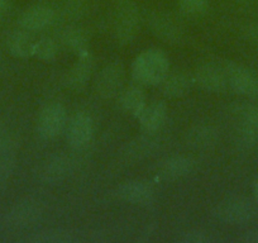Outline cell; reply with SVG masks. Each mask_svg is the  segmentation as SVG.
Returning <instances> with one entry per match:
<instances>
[{
  "mask_svg": "<svg viewBox=\"0 0 258 243\" xmlns=\"http://www.w3.org/2000/svg\"><path fill=\"white\" fill-rule=\"evenodd\" d=\"M121 200L133 205H148L155 199L152 187L145 181H126L118 189Z\"/></svg>",
  "mask_w": 258,
  "mask_h": 243,
  "instance_id": "obj_12",
  "label": "cell"
},
{
  "mask_svg": "<svg viewBox=\"0 0 258 243\" xmlns=\"http://www.w3.org/2000/svg\"><path fill=\"white\" fill-rule=\"evenodd\" d=\"M235 115L238 118L235 142L242 148L254 147L258 143V105L243 104L237 106Z\"/></svg>",
  "mask_w": 258,
  "mask_h": 243,
  "instance_id": "obj_3",
  "label": "cell"
},
{
  "mask_svg": "<svg viewBox=\"0 0 258 243\" xmlns=\"http://www.w3.org/2000/svg\"><path fill=\"white\" fill-rule=\"evenodd\" d=\"M223 66L227 74L228 88L230 91L247 98H257L258 76L254 73L233 61H227Z\"/></svg>",
  "mask_w": 258,
  "mask_h": 243,
  "instance_id": "obj_4",
  "label": "cell"
},
{
  "mask_svg": "<svg viewBox=\"0 0 258 243\" xmlns=\"http://www.w3.org/2000/svg\"><path fill=\"white\" fill-rule=\"evenodd\" d=\"M170 73V61L165 52L157 48L146 49L137 56L132 66L133 79L140 85H160Z\"/></svg>",
  "mask_w": 258,
  "mask_h": 243,
  "instance_id": "obj_1",
  "label": "cell"
},
{
  "mask_svg": "<svg viewBox=\"0 0 258 243\" xmlns=\"http://www.w3.org/2000/svg\"><path fill=\"white\" fill-rule=\"evenodd\" d=\"M210 4V0H178V6L190 16H199L204 13Z\"/></svg>",
  "mask_w": 258,
  "mask_h": 243,
  "instance_id": "obj_26",
  "label": "cell"
},
{
  "mask_svg": "<svg viewBox=\"0 0 258 243\" xmlns=\"http://www.w3.org/2000/svg\"><path fill=\"white\" fill-rule=\"evenodd\" d=\"M73 170V160L66 155H58L46 161L41 170V178L46 184H57L68 177Z\"/></svg>",
  "mask_w": 258,
  "mask_h": 243,
  "instance_id": "obj_14",
  "label": "cell"
},
{
  "mask_svg": "<svg viewBox=\"0 0 258 243\" xmlns=\"http://www.w3.org/2000/svg\"><path fill=\"white\" fill-rule=\"evenodd\" d=\"M94 71V61L89 52L80 54L79 61L69 71L66 83L68 86L73 90H81L84 86L90 80Z\"/></svg>",
  "mask_w": 258,
  "mask_h": 243,
  "instance_id": "obj_15",
  "label": "cell"
},
{
  "mask_svg": "<svg viewBox=\"0 0 258 243\" xmlns=\"http://www.w3.org/2000/svg\"><path fill=\"white\" fill-rule=\"evenodd\" d=\"M156 142L151 138H138L132 141L124 150V157L131 161H138L147 157L155 151Z\"/></svg>",
  "mask_w": 258,
  "mask_h": 243,
  "instance_id": "obj_23",
  "label": "cell"
},
{
  "mask_svg": "<svg viewBox=\"0 0 258 243\" xmlns=\"http://www.w3.org/2000/svg\"><path fill=\"white\" fill-rule=\"evenodd\" d=\"M160 85L163 95L167 98H181L190 91L192 81L190 76L185 73H168V75Z\"/></svg>",
  "mask_w": 258,
  "mask_h": 243,
  "instance_id": "obj_20",
  "label": "cell"
},
{
  "mask_svg": "<svg viewBox=\"0 0 258 243\" xmlns=\"http://www.w3.org/2000/svg\"><path fill=\"white\" fill-rule=\"evenodd\" d=\"M14 162H16V157H14V152L11 145L6 146L0 151V188L4 187L11 177L14 168Z\"/></svg>",
  "mask_w": 258,
  "mask_h": 243,
  "instance_id": "obj_25",
  "label": "cell"
},
{
  "mask_svg": "<svg viewBox=\"0 0 258 243\" xmlns=\"http://www.w3.org/2000/svg\"><path fill=\"white\" fill-rule=\"evenodd\" d=\"M255 213L254 205L247 198H232L220 203L214 214L227 224L243 225L254 219Z\"/></svg>",
  "mask_w": 258,
  "mask_h": 243,
  "instance_id": "obj_5",
  "label": "cell"
},
{
  "mask_svg": "<svg viewBox=\"0 0 258 243\" xmlns=\"http://www.w3.org/2000/svg\"><path fill=\"white\" fill-rule=\"evenodd\" d=\"M124 66L120 63H111L101 69L95 80V91L100 98L111 99L120 94L124 83Z\"/></svg>",
  "mask_w": 258,
  "mask_h": 243,
  "instance_id": "obj_8",
  "label": "cell"
},
{
  "mask_svg": "<svg viewBox=\"0 0 258 243\" xmlns=\"http://www.w3.org/2000/svg\"><path fill=\"white\" fill-rule=\"evenodd\" d=\"M238 3H242V4H249V3H254L257 0H235Z\"/></svg>",
  "mask_w": 258,
  "mask_h": 243,
  "instance_id": "obj_32",
  "label": "cell"
},
{
  "mask_svg": "<svg viewBox=\"0 0 258 243\" xmlns=\"http://www.w3.org/2000/svg\"><path fill=\"white\" fill-rule=\"evenodd\" d=\"M242 239L248 243H258V228H254V229H250L248 232H245Z\"/></svg>",
  "mask_w": 258,
  "mask_h": 243,
  "instance_id": "obj_29",
  "label": "cell"
},
{
  "mask_svg": "<svg viewBox=\"0 0 258 243\" xmlns=\"http://www.w3.org/2000/svg\"><path fill=\"white\" fill-rule=\"evenodd\" d=\"M9 145V138H8V132H7L6 126L0 122V151L3 150L6 146Z\"/></svg>",
  "mask_w": 258,
  "mask_h": 243,
  "instance_id": "obj_28",
  "label": "cell"
},
{
  "mask_svg": "<svg viewBox=\"0 0 258 243\" xmlns=\"http://www.w3.org/2000/svg\"><path fill=\"white\" fill-rule=\"evenodd\" d=\"M68 111L59 103H51L41 110L37 122V131L43 140L58 137L68 126Z\"/></svg>",
  "mask_w": 258,
  "mask_h": 243,
  "instance_id": "obj_6",
  "label": "cell"
},
{
  "mask_svg": "<svg viewBox=\"0 0 258 243\" xmlns=\"http://www.w3.org/2000/svg\"><path fill=\"white\" fill-rule=\"evenodd\" d=\"M39 210L31 203L17 205L8 215V224L13 228H26L33 224L38 218Z\"/></svg>",
  "mask_w": 258,
  "mask_h": 243,
  "instance_id": "obj_21",
  "label": "cell"
},
{
  "mask_svg": "<svg viewBox=\"0 0 258 243\" xmlns=\"http://www.w3.org/2000/svg\"><path fill=\"white\" fill-rule=\"evenodd\" d=\"M253 193H254V200H255V203H257V205H258V180L255 181L254 189H253Z\"/></svg>",
  "mask_w": 258,
  "mask_h": 243,
  "instance_id": "obj_30",
  "label": "cell"
},
{
  "mask_svg": "<svg viewBox=\"0 0 258 243\" xmlns=\"http://www.w3.org/2000/svg\"><path fill=\"white\" fill-rule=\"evenodd\" d=\"M194 168V160L185 156H173L160 166L158 175L166 181H173L188 175Z\"/></svg>",
  "mask_w": 258,
  "mask_h": 243,
  "instance_id": "obj_16",
  "label": "cell"
},
{
  "mask_svg": "<svg viewBox=\"0 0 258 243\" xmlns=\"http://www.w3.org/2000/svg\"><path fill=\"white\" fill-rule=\"evenodd\" d=\"M150 28L153 34L166 43H178L183 36L180 24L167 14H153L150 19Z\"/></svg>",
  "mask_w": 258,
  "mask_h": 243,
  "instance_id": "obj_11",
  "label": "cell"
},
{
  "mask_svg": "<svg viewBox=\"0 0 258 243\" xmlns=\"http://www.w3.org/2000/svg\"><path fill=\"white\" fill-rule=\"evenodd\" d=\"M119 104L126 114L138 118L147 105V101H146V95L140 86L133 85L121 91Z\"/></svg>",
  "mask_w": 258,
  "mask_h": 243,
  "instance_id": "obj_19",
  "label": "cell"
},
{
  "mask_svg": "<svg viewBox=\"0 0 258 243\" xmlns=\"http://www.w3.org/2000/svg\"><path fill=\"white\" fill-rule=\"evenodd\" d=\"M167 116V104L165 101L155 100L147 104L141 115L138 116L141 130L147 135L158 132Z\"/></svg>",
  "mask_w": 258,
  "mask_h": 243,
  "instance_id": "obj_13",
  "label": "cell"
},
{
  "mask_svg": "<svg viewBox=\"0 0 258 243\" xmlns=\"http://www.w3.org/2000/svg\"><path fill=\"white\" fill-rule=\"evenodd\" d=\"M36 41L31 37L28 31H16L9 34L7 47L9 53L17 58H29L34 56Z\"/></svg>",
  "mask_w": 258,
  "mask_h": 243,
  "instance_id": "obj_17",
  "label": "cell"
},
{
  "mask_svg": "<svg viewBox=\"0 0 258 243\" xmlns=\"http://www.w3.org/2000/svg\"><path fill=\"white\" fill-rule=\"evenodd\" d=\"M140 26V11L132 0L119 2L113 18V33L120 44L131 43Z\"/></svg>",
  "mask_w": 258,
  "mask_h": 243,
  "instance_id": "obj_2",
  "label": "cell"
},
{
  "mask_svg": "<svg viewBox=\"0 0 258 243\" xmlns=\"http://www.w3.org/2000/svg\"><path fill=\"white\" fill-rule=\"evenodd\" d=\"M7 8V0H0V12L6 11Z\"/></svg>",
  "mask_w": 258,
  "mask_h": 243,
  "instance_id": "obj_31",
  "label": "cell"
},
{
  "mask_svg": "<svg viewBox=\"0 0 258 243\" xmlns=\"http://www.w3.org/2000/svg\"><path fill=\"white\" fill-rule=\"evenodd\" d=\"M57 53H58V46L56 42L48 37H43V38L36 41V46H34V57H37L41 61H52L56 58Z\"/></svg>",
  "mask_w": 258,
  "mask_h": 243,
  "instance_id": "obj_24",
  "label": "cell"
},
{
  "mask_svg": "<svg viewBox=\"0 0 258 243\" xmlns=\"http://www.w3.org/2000/svg\"><path fill=\"white\" fill-rule=\"evenodd\" d=\"M218 138L219 136L214 127L202 125L188 131L187 136H186V142L195 150H209L217 145Z\"/></svg>",
  "mask_w": 258,
  "mask_h": 243,
  "instance_id": "obj_18",
  "label": "cell"
},
{
  "mask_svg": "<svg viewBox=\"0 0 258 243\" xmlns=\"http://www.w3.org/2000/svg\"><path fill=\"white\" fill-rule=\"evenodd\" d=\"M210 238L204 232L199 230H191V232L183 233L182 237H180V242L183 243H205L209 242Z\"/></svg>",
  "mask_w": 258,
  "mask_h": 243,
  "instance_id": "obj_27",
  "label": "cell"
},
{
  "mask_svg": "<svg viewBox=\"0 0 258 243\" xmlns=\"http://www.w3.org/2000/svg\"><path fill=\"white\" fill-rule=\"evenodd\" d=\"M56 19V12L48 6L37 4L26 9L19 17L18 23L22 29L28 32H38L48 28Z\"/></svg>",
  "mask_w": 258,
  "mask_h": 243,
  "instance_id": "obj_10",
  "label": "cell"
},
{
  "mask_svg": "<svg viewBox=\"0 0 258 243\" xmlns=\"http://www.w3.org/2000/svg\"><path fill=\"white\" fill-rule=\"evenodd\" d=\"M94 136V122L89 114L79 111L71 116L66 126L68 143L74 150H81L91 142Z\"/></svg>",
  "mask_w": 258,
  "mask_h": 243,
  "instance_id": "obj_7",
  "label": "cell"
},
{
  "mask_svg": "<svg viewBox=\"0 0 258 243\" xmlns=\"http://www.w3.org/2000/svg\"><path fill=\"white\" fill-rule=\"evenodd\" d=\"M62 42L64 46L78 53L79 56L88 52V37L85 32L78 27H71L66 29L62 34Z\"/></svg>",
  "mask_w": 258,
  "mask_h": 243,
  "instance_id": "obj_22",
  "label": "cell"
},
{
  "mask_svg": "<svg viewBox=\"0 0 258 243\" xmlns=\"http://www.w3.org/2000/svg\"><path fill=\"white\" fill-rule=\"evenodd\" d=\"M194 80L203 90L209 93H225L229 90L227 74L223 64L222 65L214 63L203 64L195 71Z\"/></svg>",
  "mask_w": 258,
  "mask_h": 243,
  "instance_id": "obj_9",
  "label": "cell"
}]
</instances>
